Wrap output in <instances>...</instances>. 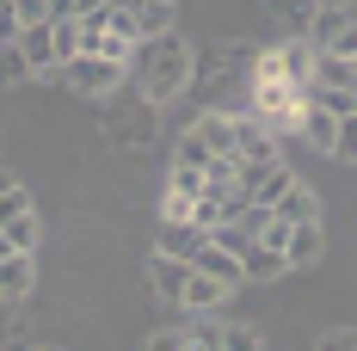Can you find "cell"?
<instances>
[{"label":"cell","mask_w":357,"mask_h":351,"mask_svg":"<svg viewBox=\"0 0 357 351\" xmlns=\"http://www.w3.org/2000/svg\"><path fill=\"white\" fill-rule=\"evenodd\" d=\"M191 62H197V50H191L178 31H160V37H142V50H136L130 74L142 80V99H148V105H167V99H178V93L191 87Z\"/></svg>","instance_id":"6da1fadb"},{"label":"cell","mask_w":357,"mask_h":351,"mask_svg":"<svg viewBox=\"0 0 357 351\" xmlns=\"http://www.w3.org/2000/svg\"><path fill=\"white\" fill-rule=\"evenodd\" d=\"M56 80L68 87L74 99H111L123 80H130V68H117V62H105V56H93V50H80V56H68L62 68H56Z\"/></svg>","instance_id":"7a4b0ae2"},{"label":"cell","mask_w":357,"mask_h":351,"mask_svg":"<svg viewBox=\"0 0 357 351\" xmlns=\"http://www.w3.org/2000/svg\"><path fill=\"white\" fill-rule=\"evenodd\" d=\"M191 130L204 136V148H210V154H234V142H241V111L204 105L197 117H191Z\"/></svg>","instance_id":"3957f363"},{"label":"cell","mask_w":357,"mask_h":351,"mask_svg":"<svg viewBox=\"0 0 357 351\" xmlns=\"http://www.w3.org/2000/svg\"><path fill=\"white\" fill-rule=\"evenodd\" d=\"M228 296H234V283H222V278H210V271L191 265V278H185V290H178V308H185V315H215Z\"/></svg>","instance_id":"277c9868"},{"label":"cell","mask_w":357,"mask_h":351,"mask_svg":"<svg viewBox=\"0 0 357 351\" xmlns=\"http://www.w3.org/2000/svg\"><path fill=\"white\" fill-rule=\"evenodd\" d=\"M13 43H19V56H25L31 80H50V74L62 68V56H56V37H50V25H25V31L13 37Z\"/></svg>","instance_id":"5b68a950"},{"label":"cell","mask_w":357,"mask_h":351,"mask_svg":"<svg viewBox=\"0 0 357 351\" xmlns=\"http://www.w3.org/2000/svg\"><path fill=\"white\" fill-rule=\"evenodd\" d=\"M321 253H326V228H321V216H314V222H289V241H284L289 271H308V265H321Z\"/></svg>","instance_id":"8992f818"},{"label":"cell","mask_w":357,"mask_h":351,"mask_svg":"<svg viewBox=\"0 0 357 351\" xmlns=\"http://www.w3.org/2000/svg\"><path fill=\"white\" fill-rule=\"evenodd\" d=\"M185 278H191V259H178V253H148V290L154 296H167V302H178V290H185Z\"/></svg>","instance_id":"52a82bcc"},{"label":"cell","mask_w":357,"mask_h":351,"mask_svg":"<svg viewBox=\"0 0 357 351\" xmlns=\"http://www.w3.org/2000/svg\"><path fill=\"white\" fill-rule=\"evenodd\" d=\"M296 136L308 142V148H321V154H333V136H339V111H326L321 99H302V117H296Z\"/></svg>","instance_id":"ba28073f"},{"label":"cell","mask_w":357,"mask_h":351,"mask_svg":"<svg viewBox=\"0 0 357 351\" xmlns=\"http://www.w3.org/2000/svg\"><path fill=\"white\" fill-rule=\"evenodd\" d=\"M314 56H321V50H314L308 37H284V43H278V68H284V80L296 87V93L314 80Z\"/></svg>","instance_id":"9c48e42d"},{"label":"cell","mask_w":357,"mask_h":351,"mask_svg":"<svg viewBox=\"0 0 357 351\" xmlns=\"http://www.w3.org/2000/svg\"><path fill=\"white\" fill-rule=\"evenodd\" d=\"M0 290H6V296H31V290H37V253H31V246L0 253Z\"/></svg>","instance_id":"30bf717a"},{"label":"cell","mask_w":357,"mask_h":351,"mask_svg":"<svg viewBox=\"0 0 357 351\" xmlns=\"http://www.w3.org/2000/svg\"><path fill=\"white\" fill-rule=\"evenodd\" d=\"M241 271H247V283H271V278H284V271H289V259H284V246L252 241L247 253H241Z\"/></svg>","instance_id":"8fae6325"},{"label":"cell","mask_w":357,"mask_h":351,"mask_svg":"<svg viewBox=\"0 0 357 351\" xmlns=\"http://www.w3.org/2000/svg\"><path fill=\"white\" fill-rule=\"evenodd\" d=\"M271 216H278V222H314V216H321V197H314V185H308V179H289V191L271 204Z\"/></svg>","instance_id":"7c38bea8"},{"label":"cell","mask_w":357,"mask_h":351,"mask_svg":"<svg viewBox=\"0 0 357 351\" xmlns=\"http://www.w3.org/2000/svg\"><path fill=\"white\" fill-rule=\"evenodd\" d=\"M234 160H278V136H271L252 111H241V142H234Z\"/></svg>","instance_id":"4fadbf2b"},{"label":"cell","mask_w":357,"mask_h":351,"mask_svg":"<svg viewBox=\"0 0 357 351\" xmlns=\"http://www.w3.org/2000/svg\"><path fill=\"white\" fill-rule=\"evenodd\" d=\"M204 241H210V228H197V222H160V234H154V246L160 253H178V259H197Z\"/></svg>","instance_id":"5bb4252c"},{"label":"cell","mask_w":357,"mask_h":351,"mask_svg":"<svg viewBox=\"0 0 357 351\" xmlns=\"http://www.w3.org/2000/svg\"><path fill=\"white\" fill-rule=\"evenodd\" d=\"M191 265H197V271H210V278H222V283H234V290L247 283L241 259H234L228 246H215V241H204V246H197V259H191Z\"/></svg>","instance_id":"9a60e30c"},{"label":"cell","mask_w":357,"mask_h":351,"mask_svg":"<svg viewBox=\"0 0 357 351\" xmlns=\"http://www.w3.org/2000/svg\"><path fill=\"white\" fill-rule=\"evenodd\" d=\"M130 6H136V31L142 37L178 31V0H130Z\"/></svg>","instance_id":"2e32d148"},{"label":"cell","mask_w":357,"mask_h":351,"mask_svg":"<svg viewBox=\"0 0 357 351\" xmlns=\"http://www.w3.org/2000/svg\"><path fill=\"white\" fill-rule=\"evenodd\" d=\"M271 13H278V25H284L289 37H308L314 13H321V0H271Z\"/></svg>","instance_id":"e0dca14e"},{"label":"cell","mask_w":357,"mask_h":351,"mask_svg":"<svg viewBox=\"0 0 357 351\" xmlns=\"http://www.w3.org/2000/svg\"><path fill=\"white\" fill-rule=\"evenodd\" d=\"M345 25H351V13H345V6H321V13H314V25H308V43H314V50H333Z\"/></svg>","instance_id":"ac0fdd59"},{"label":"cell","mask_w":357,"mask_h":351,"mask_svg":"<svg viewBox=\"0 0 357 351\" xmlns=\"http://www.w3.org/2000/svg\"><path fill=\"white\" fill-rule=\"evenodd\" d=\"M0 234H6V246H31V253H37L43 222H37V210H19V216H6V222H0Z\"/></svg>","instance_id":"d6986e66"},{"label":"cell","mask_w":357,"mask_h":351,"mask_svg":"<svg viewBox=\"0 0 357 351\" xmlns=\"http://www.w3.org/2000/svg\"><path fill=\"white\" fill-rule=\"evenodd\" d=\"M185 345L222 351V320H215V315H185Z\"/></svg>","instance_id":"ffe728a7"},{"label":"cell","mask_w":357,"mask_h":351,"mask_svg":"<svg viewBox=\"0 0 357 351\" xmlns=\"http://www.w3.org/2000/svg\"><path fill=\"white\" fill-rule=\"evenodd\" d=\"M25 333V296H6L0 290V345H13Z\"/></svg>","instance_id":"44dd1931"},{"label":"cell","mask_w":357,"mask_h":351,"mask_svg":"<svg viewBox=\"0 0 357 351\" xmlns=\"http://www.w3.org/2000/svg\"><path fill=\"white\" fill-rule=\"evenodd\" d=\"M173 160H178V167H210V148H204V136H197L191 124L178 130V148H173Z\"/></svg>","instance_id":"7402d4cb"},{"label":"cell","mask_w":357,"mask_h":351,"mask_svg":"<svg viewBox=\"0 0 357 351\" xmlns=\"http://www.w3.org/2000/svg\"><path fill=\"white\" fill-rule=\"evenodd\" d=\"M333 160H357V111L339 117V136H333Z\"/></svg>","instance_id":"603a6c76"},{"label":"cell","mask_w":357,"mask_h":351,"mask_svg":"<svg viewBox=\"0 0 357 351\" xmlns=\"http://www.w3.org/2000/svg\"><path fill=\"white\" fill-rule=\"evenodd\" d=\"M13 80H31V68H25L19 43H0V87H13Z\"/></svg>","instance_id":"cb8c5ba5"},{"label":"cell","mask_w":357,"mask_h":351,"mask_svg":"<svg viewBox=\"0 0 357 351\" xmlns=\"http://www.w3.org/2000/svg\"><path fill=\"white\" fill-rule=\"evenodd\" d=\"M259 345V327H234V320H222V351H252Z\"/></svg>","instance_id":"d4e9b609"},{"label":"cell","mask_w":357,"mask_h":351,"mask_svg":"<svg viewBox=\"0 0 357 351\" xmlns=\"http://www.w3.org/2000/svg\"><path fill=\"white\" fill-rule=\"evenodd\" d=\"M191 204H197V197H185V191L167 185V197H160V222H191Z\"/></svg>","instance_id":"484cf974"},{"label":"cell","mask_w":357,"mask_h":351,"mask_svg":"<svg viewBox=\"0 0 357 351\" xmlns=\"http://www.w3.org/2000/svg\"><path fill=\"white\" fill-rule=\"evenodd\" d=\"M167 185L185 191V197H197V191H204V167H178V160H173V179H167Z\"/></svg>","instance_id":"4316f807"},{"label":"cell","mask_w":357,"mask_h":351,"mask_svg":"<svg viewBox=\"0 0 357 351\" xmlns=\"http://www.w3.org/2000/svg\"><path fill=\"white\" fill-rule=\"evenodd\" d=\"M13 13H19V25H50V19H56L50 0H13Z\"/></svg>","instance_id":"83f0119b"},{"label":"cell","mask_w":357,"mask_h":351,"mask_svg":"<svg viewBox=\"0 0 357 351\" xmlns=\"http://www.w3.org/2000/svg\"><path fill=\"white\" fill-rule=\"evenodd\" d=\"M321 345H326V351H357V327H326Z\"/></svg>","instance_id":"f1b7e54d"},{"label":"cell","mask_w":357,"mask_h":351,"mask_svg":"<svg viewBox=\"0 0 357 351\" xmlns=\"http://www.w3.org/2000/svg\"><path fill=\"white\" fill-rule=\"evenodd\" d=\"M19 31H25V25H19V13H13V0H0V43H13Z\"/></svg>","instance_id":"f546056e"},{"label":"cell","mask_w":357,"mask_h":351,"mask_svg":"<svg viewBox=\"0 0 357 351\" xmlns=\"http://www.w3.org/2000/svg\"><path fill=\"white\" fill-rule=\"evenodd\" d=\"M148 345H154V351H185V327H167V333H154Z\"/></svg>","instance_id":"4dcf8cb0"},{"label":"cell","mask_w":357,"mask_h":351,"mask_svg":"<svg viewBox=\"0 0 357 351\" xmlns=\"http://www.w3.org/2000/svg\"><path fill=\"white\" fill-rule=\"evenodd\" d=\"M13 185H25V179L13 173V160H6V154H0V191H13Z\"/></svg>","instance_id":"1f68e13d"},{"label":"cell","mask_w":357,"mask_h":351,"mask_svg":"<svg viewBox=\"0 0 357 351\" xmlns=\"http://www.w3.org/2000/svg\"><path fill=\"white\" fill-rule=\"evenodd\" d=\"M321 6H351V0H321Z\"/></svg>","instance_id":"d6a6232c"},{"label":"cell","mask_w":357,"mask_h":351,"mask_svg":"<svg viewBox=\"0 0 357 351\" xmlns=\"http://www.w3.org/2000/svg\"><path fill=\"white\" fill-rule=\"evenodd\" d=\"M0 253H13V246H6V234H0Z\"/></svg>","instance_id":"836d02e7"},{"label":"cell","mask_w":357,"mask_h":351,"mask_svg":"<svg viewBox=\"0 0 357 351\" xmlns=\"http://www.w3.org/2000/svg\"><path fill=\"white\" fill-rule=\"evenodd\" d=\"M351 62H357V56H351Z\"/></svg>","instance_id":"e575fe53"}]
</instances>
